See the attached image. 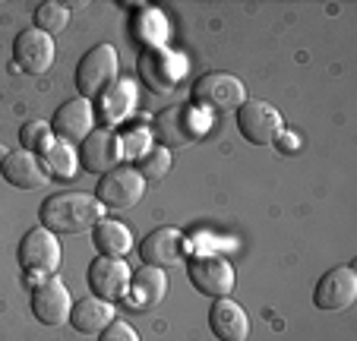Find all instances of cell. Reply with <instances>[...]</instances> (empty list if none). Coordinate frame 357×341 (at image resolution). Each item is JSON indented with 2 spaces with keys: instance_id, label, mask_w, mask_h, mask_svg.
Masks as SVG:
<instances>
[{
  "instance_id": "obj_24",
  "label": "cell",
  "mask_w": 357,
  "mask_h": 341,
  "mask_svg": "<svg viewBox=\"0 0 357 341\" xmlns=\"http://www.w3.org/2000/svg\"><path fill=\"white\" fill-rule=\"evenodd\" d=\"M20 139H22V149L26 152H47V149L54 146V130L47 121H26L20 130Z\"/></svg>"
},
{
  "instance_id": "obj_21",
  "label": "cell",
  "mask_w": 357,
  "mask_h": 341,
  "mask_svg": "<svg viewBox=\"0 0 357 341\" xmlns=\"http://www.w3.org/2000/svg\"><path fill=\"white\" fill-rule=\"evenodd\" d=\"M98 107H101V117L108 123L127 121L136 107V82H130V79L111 82V86L98 95Z\"/></svg>"
},
{
  "instance_id": "obj_12",
  "label": "cell",
  "mask_w": 357,
  "mask_h": 341,
  "mask_svg": "<svg viewBox=\"0 0 357 341\" xmlns=\"http://www.w3.org/2000/svg\"><path fill=\"white\" fill-rule=\"evenodd\" d=\"M89 291L92 297L101 301H121L130 291V266L123 259H111V256H98V259L89 266Z\"/></svg>"
},
{
  "instance_id": "obj_20",
  "label": "cell",
  "mask_w": 357,
  "mask_h": 341,
  "mask_svg": "<svg viewBox=\"0 0 357 341\" xmlns=\"http://www.w3.org/2000/svg\"><path fill=\"white\" fill-rule=\"evenodd\" d=\"M114 322V303L101 301V297H82L70 310V326L79 335H101Z\"/></svg>"
},
{
  "instance_id": "obj_5",
  "label": "cell",
  "mask_w": 357,
  "mask_h": 341,
  "mask_svg": "<svg viewBox=\"0 0 357 341\" xmlns=\"http://www.w3.org/2000/svg\"><path fill=\"white\" fill-rule=\"evenodd\" d=\"M146 193V181L139 177L136 167H127V165H117L111 171H105L98 181V193L95 199L101 202V209H130L142 199Z\"/></svg>"
},
{
  "instance_id": "obj_16",
  "label": "cell",
  "mask_w": 357,
  "mask_h": 341,
  "mask_svg": "<svg viewBox=\"0 0 357 341\" xmlns=\"http://www.w3.org/2000/svg\"><path fill=\"white\" fill-rule=\"evenodd\" d=\"M0 167H3V181L13 183L16 190H41V187H47V181H51L41 155L26 152V149L10 152Z\"/></svg>"
},
{
  "instance_id": "obj_23",
  "label": "cell",
  "mask_w": 357,
  "mask_h": 341,
  "mask_svg": "<svg viewBox=\"0 0 357 341\" xmlns=\"http://www.w3.org/2000/svg\"><path fill=\"white\" fill-rule=\"evenodd\" d=\"M67 22H70V10L63 7V3H57V0H47V3H41V7L35 10V29L51 35V38H54L57 32H63Z\"/></svg>"
},
{
  "instance_id": "obj_13",
  "label": "cell",
  "mask_w": 357,
  "mask_h": 341,
  "mask_svg": "<svg viewBox=\"0 0 357 341\" xmlns=\"http://www.w3.org/2000/svg\"><path fill=\"white\" fill-rule=\"evenodd\" d=\"M13 61L22 73H32V76L47 73L51 63H54V38L38 32V29H26L13 41Z\"/></svg>"
},
{
  "instance_id": "obj_28",
  "label": "cell",
  "mask_w": 357,
  "mask_h": 341,
  "mask_svg": "<svg viewBox=\"0 0 357 341\" xmlns=\"http://www.w3.org/2000/svg\"><path fill=\"white\" fill-rule=\"evenodd\" d=\"M98 341H139V335H136V328L130 326V322L114 319L108 328H105V332H101Z\"/></svg>"
},
{
  "instance_id": "obj_17",
  "label": "cell",
  "mask_w": 357,
  "mask_h": 341,
  "mask_svg": "<svg viewBox=\"0 0 357 341\" xmlns=\"http://www.w3.org/2000/svg\"><path fill=\"white\" fill-rule=\"evenodd\" d=\"M92 121H95L92 105H89L86 98H70L54 111L51 130H54V136L63 142H82L92 133Z\"/></svg>"
},
{
  "instance_id": "obj_8",
  "label": "cell",
  "mask_w": 357,
  "mask_h": 341,
  "mask_svg": "<svg viewBox=\"0 0 357 341\" xmlns=\"http://www.w3.org/2000/svg\"><path fill=\"white\" fill-rule=\"evenodd\" d=\"M190 285L206 297H228L234 291V266L225 256H196L187 266Z\"/></svg>"
},
{
  "instance_id": "obj_10",
  "label": "cell",
  "mask_w": 357,
  "mask_h": 341,
  "mask_svg": "<svg viewBox=\"0 0 357 341\" xmlns=\"http://www.w3.org/2000/svg\"><path fill=\"white\" fill-rule=\"evenodd\" d=\"M139 73L152 86V92H174V86L187 73V61L168 47H149L139 57Z\"/></svg>"
},
{
  "instance_id": "obj_14",
  "label": "cell",
  "mask_w": 357,
  "mask_h": 341,
  "mask_svg": "<svg viewBox=\"0 0 357 341\" xmlns=\"http://www.w3.org/2000/svg\"><path fill=\"white\" fill-rule=\"evenodd\" d=\"M121 161V136L114 130L101 127V130H92L86 139L79 142V165L92 174H105L111 167H117Z\"/></svg>"
},
{
  "instance_id": "obj_9",
  "label": "cell",
  "mask_w": 357,
  "mask_h": 341,
  "mask_svg": "<svg viewBox=\"0 0 357 341\" xmlns=\"http://www.w3.org/2000/svg\"><path fill=\"white\" fill-rule=\"evenodd\" d=\"M70 310H73V297H70L67 285H63L57 275L45 278L41 285H35L32 291V313L41 326H63L70 322Z\"/></svg>"
},
{
  "instance_id": "obj_3",
  "label": "cell",
  "mask_w": 357,
  "mask_h": 341,
  "mask_svg": "<svg viewBox=\"0 0 357 341\" xmlns=\"http://www.w3.org/2000/svg\"><path fill=\"white\" fill-rule=\"evenodd\" d=\"M117 79V47L114 45H95L82 54L79 67H76V89L82 98H98L111 82Z\"/></svg>"
},
{
  "instance_id": "obj_15",
  "label": "cell",
  "mask_w": 357,
  "mask_h": 341,
  "mask_svg": "<svg viewBox=\"0 0 357 341\" xmlns=\"http://www.w3.org/2000/svg\"><path fill=\"white\" fill-rule=\"evenodd\" d=\"M183 250H187V237L177 227H155L146 241L139 243V256L146 266L152 268H171L181 266Z\"/></svg>"
},
{
  "instance_id": "obj_19",
  "label": "cell",
  "mask_w": 357,
  "mask_h": 341,
  "mask_svg": "<svg viewBox=\"0 0 357 341\" xmlns=\"http://www.w3.org/2000/svg\"><path fill=\"white\" fill-rule=\"evenodd\" d=\"M130 303L136 310H152L155 303L165 301L168 294V275L165 268H152V266H142L139 272L130 275Z\"/></svg>"
},
{
  "instance_id": "obj_11",
  "label": "cell",
  "mask_w": 357,
  "mask_h": 341,
  "mask_svg": "<svg viewBox=\"0 0 357 341\" xmlns=\"http://www.w3.org/2000/svg\"><path fill=\"white\" fill-rule=\"evenodd\" d=\"M357 301V272L351 266H335L319 278L317 291H313V303L326 313H338L348 310Z\"/></svg>"
},
{
  "instance_id": "obj_22",
  "label": "cell",
  "mask_w": 357,
  "mask_h": 341,
  "mask_svg": "<svg viewBox=\"0 0 357 341\" xmlns=\"http://www.w3.org/2000/svg\"><path fill=\"white\" fill-rule=\"evenodd\" d=\"M92 243L98 250V256H111V259H121L123 253H130L133 247V234L130 227L121 221H98L92 227Z\"/></svg>"
},
{
  "instance_id": "obj_2",
  "label": "cell",
  "mask_w": 357,
  "mask_h": 341,
  "mask_svg": "<svg viewBox=\"0 0 357 341\" xmlns=\"http://www.w3.org/2000/svg\"><path fill=\"white\" fill-rule=\"evenodd\" d=\"M247 101V89L231 73H202L193 82V105L206 114H231Z\"/></svg>"
},
{
  "instance_id": "obj_18",
  "label": "cell",
  "mask_w": 357,
  "mask_h": 341,
  "mask_svg": "<svg viewBox=\"0 0 357 341\" xmlns=\"http://www.w3.org/2000/svg\"><path fill=\"white\" fill-rule=\"evenodd\" d=\"M209 328L218 341H247L250 316L243 313V307L234 303L231 297H218L209 310Z\"/></svg>"
},
{
  "instance_id": "obj_26",
  "label": "cell",
  "mask_w": 357,
  "mask_h": 341,
  "mask_svg": "<svg viewBox=\"0 0 357 341\" xmlns=\"http://www.w3.org/2000/svg\"><path fill=\"white\" fill-rule=\"evenodd\" d=\"M45 167H47V174H54L61 177V181H70V177L76 174V155L70 152L67 146H51L45 152Z\"/></svg>"
},
{
  "instance_id": "obj_27",
  "label": "cell",
  "mask_w": 357,
  "mask_h": 341,
  "mask_svg": "<svg viewBox=\"0 0 357 341\" xmlns=\"http://www.w3.org/2000/svg\"><path fill=\"white\" fill-rule=\"evenodd\" d=\"M146 152H149L146 130H133V133H127L121 139V155H127V158H142Z\"/></svg>"
},
{
  "instance_id": "obj_1",
  "label": "cell",
  "mask_w": 357,
  "mask_h": 341,
  "mask_svg": "<svg viewBox=\"0 0 357 341\" xmlns=\"http://www.w3.org/2000/svg\"><path fill=\"white\" fill-rule=\"evenodd\" d=\"M101 221V202L89 193H54L41 202V227L51 234H82Z\"/></svg>"
},
{
  "instance_id": "obj_25",
  "label": "cell",
  "mask_w": 357,
  "mask_h": 341,
  "mask_svg": "<svg viewBox=\"0 0 357 341\" xmlns=\"http://www.w3.org/2000/svg\"><path fill=\"white\" fill-rule=\"evenodd\" d=\"M136 171H139L142 181H162V177L171 171V152L168 149H162V146L149 149V152L139 158Z\"/></svg>"
},
{
  "instance_id": "obj_6",
  "label": "cell",
  "mask_w": 357,
  "mask_h": 341,
  "mask_svg": "<svg viewBox=\"0 0 357 341\" xmlns=\"http://www.w3.org/2000/svg\"><path fill=\"white\" fill-rule=\"evenodd\" d=\"M237 127H241L243 139L253 142V146H269L282 136L284 123H282V114L269 105V101H243L237 107Z\"/></svg>"
},
{
  "instance_id": "obj_7",
  "label": "cell",
  "mask_w": 357,
  "mask_h": 341,
  "mask_svg": "<svg viewBox=\"0 0 357 341\" xmlns=\"http://www.w3.org/2000/svg\"><path fill=\"white\" fill-rule=\"evenodd\" d=\"M20 266L26 275H51L61 266V241L47 227H35L20 243Z\"/></svg>"
},
{
  "instance_id": "obj_4",
  "label": "cell",
  "mask_w": 357,
  "mask_h": 341,
  "mask_svg": "<svg viewBox=\"0 0 357 341\" xmlns=\"http://www.w3.org/2000/svg\"><path fill=\"white\" fill-rule=\"evenodd\" d=\"M152 133H155L158 146L162 149H181V146H190L202 136V117L193 114V107L187 105H171L165 111L155 114L152 121Z\"/></svg>"
}]
</instances>
